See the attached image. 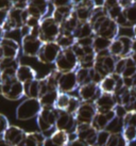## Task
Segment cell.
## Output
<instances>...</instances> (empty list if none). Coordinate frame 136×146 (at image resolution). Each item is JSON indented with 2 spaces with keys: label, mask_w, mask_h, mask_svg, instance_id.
Returning a JSON list of instances; mask_svg holds the SVG:
<instances>
[{
  "label": "cell",
  "mask_w": 136,
  "mask_h": 146,
  "mask_svg": "<svg viewBox=\"0 0 136 146\" xmlns=\"http://www.w3.org/2000/svg\"><path fill=\"white\" fill-rule=\"evenodd\" d=\"M28 17L29 14L27 12V10H19L16 8H12L5 14V17L1 24V27L5 33L20 30L21 27L26 25Z\"/></svg>",
  "instance_id": "1"
},
{
  "label": "cell",
  "mask_w": 136,
  "mask_h": 146,
  "mask_svg": "<svg viewBox=\"0 0 136 146\" xmlns=\"http://www.w3.org/2000/svg\"><path fill=\"white\" fill-rule=\"evenodd\" d=\"M94 29L95 35L108 38L111 41H114L115 38L118 37V32H119V26L117 25L115 21L110 18L108 15L101 17L100 19L95 21L92 25H90Z\"/></svg>",
  "instance_id": "2"
},
{
  "label": "cell",
  "mask_w": 136,
  "mask_h": 146,
  "mask_svg": "<svg viewBox=\"0 0 136 146\" xmlns=\"http://www.w3.org/2000/svg\"><path fill=\"white\" fill-rule=\"evenodd\" d=\"M61 32V26L52 18V16H46L40 21L38 37L43 43L56 42Z\"/></svg>",
  "instance_id": "3"
},
{
  "label": "cell",
  "mask_w": 136,
  "mask_h": 146,
  "mask_svg": "<svg viewBox=\"0 0 136 146\" xmlns=\"http://www.w3.org/2000/svg\"><path fill=\"white\" fill-rule=\"evenodd\" d=\"M54 65H55V69L59 73H70V72H76L78 69L79 61L72 48L62 49Z\"/></svg>",
  "instance_id": "4"
},
{
  "label": "cell",
  "mask_w": 136,
  "mask_h": 146,
  "mask_svg": "<svg viewBox=\"0 0 136 146\" xmlns=\"http://www.w3.org/2000/svg\"><path fill=\"white\" fill-rule=\"evenodd\" d=\"M117 58L113 57L108 50L101 51L96 53L95 63L92 68L98 74H100L102 77H106L111 74L115 73V65H116Z\"/></svg>",
  "instance_id": "5"
},
{
  "label": "cell",
  "mask_w": 136,
  "mask_h": 146,
  "mask_svg": "<svg viewBox=\"0 0 136 146\" xmlns=\"http://www.w3.org/2000/svg\"><path fill=\"white\" fill-rule=\"evenodd\" d=\"M42 110V106L38 99L26 98L16 108V118L18 121H29L37 117Z\"/></svg>",
  "instance_id": "6"
},
{
  "label": "cell",
  "mask_w": 136,
  "mask_h": 146,
  "mask_svg": "<svg viewBox=\"0 0 136 146\" xmlns=\"http://www.w3.org/2000/svg\"><path fill=\"white\" fill-rule=\"evenodd\" d=\"M59 110L55 108H42L40 114L36 117L37 126L42 133H46L55 128L56 118Z\"/></svg>",
  "instance_id": "7"
},
{
  "label": "cell",
  "mask_w": 136,
  "mask_h": 146,
  "mask_svg": "<svg viewBox=\"0 0 136 146\" xmlns=\"http://www.w3.org/2000/svg\"><path fill=\"white\" fill-rule=\"evenodd\" d=\"M0 95L9 100H19L24 96V84L17 79L5 82L0 81Z\"/></svg>",
  "instance_id": "8"
},
{
  "label": "cell",
  "mask_w": 136,
  "mask_h": 146,
  "mask_svg": "<svg viewBox=\"0 0 136 146\" xmlns=\"http://www.w3.org/2000/svg\"><path fill=\"white\" fill-rule=\"evenodd\" d=\"M61 51L62 48L56 44V42L44 43L36 58L43 64H54Z\"/></svg>",
  "instance_id": "9"
},
{
  "label": "cell",
  "mask_w": 136,
  "mask_h": 146,
  "mask_svg": "<svg viewBox=\"0 0 136 146\" xmlns=\"http://www.w3.org/2000/svg\"><path fill=\"white\" fill-rule=\"evenodd\" d=\"M77 126H78V123L76 121L75 115L67 113L66 111L59 110V114H57V118H56L55 123V130L64 131L71 137L76 133Z\"/></svg>",
  "instance_id": "10"
},
{
  "label": "cell",
  "mask_w": 136,
  "mask_h": 146,
  "mask_svg": "<svg viewBox=\"0 0 136 146\" xmlns=\"http://www.w3.org/2000/svg\"><path fill=\"white\" fill-rule=\"evenodd\" d=\"M43 44L44 43L40 41V37L37 36L27 35V36L21 37V51H22V54L24 57L36 58Z\"/></svg>",
  "instance_id": "11"
},
{
  "label": "cell",
  "mask_w": 136,
  "mask_h": 146,
  "mask_svg": "<svg viewBox=\"0 0 136 146\" xmlns=\"http://www.w3.org/2000/svg\"><path fill=\"white\" fill-rule=\"evenodd\" d=\"M97 114V109L95 104L92 102H81L80 107L75 114L76 121L78 125L81 124H92V119Z\"/></svg>",
  "instance_id": "12"
},
{
  "label": "cell",
  "mask_w": 136,
  "mask_h": 146,
  "mask_svg": "<svg viewBox=\"0 0 136 146\" xmlns=\"http://www.w3.org/2000/svg\"><path fill=\"white\" fill-rule=\"evenodd\" d=\"M79 89L76 72L61 74L57 80V91L60 93L69 94Z\"/></svg>",
  "instance_id": "13"
},
{
  "label": "cell",
  "mask_w": 136,
  "mask_h": 146,
  "mask_svg": "<svg viewBox=\"0 0 136 146\" xmlns=\"http://www.w3.org/2000/svg\"><path fill=\"white\" fill-rule=\"evenodd\" d=\"M100 90L102 93H108V94H115L119 90L123 88V79L121 76L117 74H111L106 77L102 79L101 83L99 84Z\"/></svg>",
  "instance_id": "14"
},
{
  "label": "cell",
  "mask_w": 136,
  "mask_h": 146,
  "mask_svg": "<svg viewBox=\"0 0 136 146\" xmlns=\"http://www.w3.org/2000/svg\"><path fill=\"white\" fill-rule=\"evenodd\" d=\"M96 7L95 1H75L73 12L79 23H87Z\"/></svg>",
  "instance_id": "15"
},
{
  "label": "cell",
  "mask_w": 136,
  "mask_h": 146,
  "mask_svg": "<svg viewBox=\"0 0 136 146\" xmlns=\"http://www.w3.org/2000/svg\"><path fill=\"white\" fill-rule=\"evenodd\" d=\"M101 90L99 84L96 83H87L81 85L78 89V94L81 102H96L98 97L101 95Z\"/></svg>",
  "instance_id": "16"
},
{
  "label": "cell",
  "mask_w": 136,
  "mask_h": 146,
  "mask_svg": "<svg viewBox=\"0 0 136 146\" xmlns=\"http://www.w3.org/2000/svg\"><path fill=\"white\" fill-rule=\"evenodd\" d=\"M75 135L81 141L87 143L89 146H94L96 144L98 131L92 127V124H81L77 126Z\"/></svg>",
  "instance_id": "17"
},
{
  "label": "cell",
  "mask_w": 136,
  "mask_h": 146,
  "mask_svg": "<svg viewBox=\"0 0 136 146\" xmlns=\"http://www.w3.org/2000/svg\"><path fill=\"white\" fill-rule=\"evenodd\" d=\"M94 104L98 113H105V112L113 111L117 106L116 98L114 96V94L108 93H101V95Z\"/></svg>",
  "instance_id": "18"
},
{
  "label": "cell",
  "mask_w": 136,
  "mask_h": 146,
  "mask_svg": "<svg viewBox=\"0 0 136 146\" xmlns=\"http://www.w3.org/2000/svg\"><path fill=\"white\" fill-rule=\"evenodd\" d=\"M50 1H29L27 12L29 16L35 17L42 21L49 12Z\"/></svg>",
  "instance_id": "19"
},
{
  "label": "cell",
  "mask_w": 136,
  "mask_h": 146,
  "mask_svg": "<svg viewBox=\"0 0 136 146\" xmlns=\"http://www.w3.org/2000/svg\"><path fill=\"white\" fill-rule=\"evenodd\" d=\"M26 131L21 129L18 126L10 125L7 131L3 133L2 139L5 142H8L10 145L12 146H19V144L22 142V140L26 137Z\"/></svg>",
  "instance_id": "20"
},
{
  "label": "cell",
  "mask_w": 136,
  "mask_h": 146,
  "mask_svg": "<svg viewBox=\"0 0 136 146\" xmlns=\"http://www.w3.org/2000/svg\"><path fill=\"white\" fill-rule=\"evenodd\" d=\"M60 75L61 73H59L56 69H54V70L50 72L47 76H45L44 78H40V96L44 95L45 93H47V92L57 91V80H59Z\"/></svg>",
  "instance_id": "21"
},
{
  "label": "cell",
  "mask_w": 136,
  "mask_h": 146,
  "mask_svg": "<svg viewBox=\"0 0 136 146\" xmlns=\"http://www.w3.org/2000/svg\"><path fill=\"white\" fill-rule=\"evenodd\" d=\"M0 48L3 53V58H18L20 45L15 40L4 37L0 43Z\"/></svg>",
  "instance_id": "22"
},
{
  "label": "cell",
  "mask_w": 136,
  "mask_h": 146,
  "mask_svg": "<svg viewBox=\"0 0 136 146\" xmlns=\"http://www.w3.org/2000/svg\"><path fill=\"white\" fill-rule=\"evenodd\" d=\"M115 117H116V114L114 112V110L110 111V112H105V113H98L97 112V114L92 119V126L97 131H102V130H105L108 124Z\"/></svg>",
  "instance_id": "23"
},
{
  "label": "cell",
  "mask_w": 136,
  "mask_h": 146,
  "mask_svg": "<svg viewBox=\"0 0 136 146\" xmlns=\"http://www.w3.org/2000/svg\"><path fill=\"white\" fill-rule=\"evenodd\" d=\"M36 76H37V74H36L35 69L32 68L29 65L20 64V66L18 67L16 72V79L19 82H21L22 84L37 79Z\"/></svg>",
  "instance_id": "24"
},
{
  "label": "cell",
  "mask_w": 136,
  "mask_h": 146,
  "mask_svg": "<svg viewBox=\"0 0 136 146\" xmlns=\"http://www.w3.org/2000/svg\"><path fill=\"white\" fill-rule=\"evenodd\" d=\"M46 140V137L44 133L38 132V131H32V132H27L26 137L20 143L19 146H43Z\"/></svg>",
  "instance_id": "25"
},
{
  "label": "cell",
  "mask_w": 136,
  "mask_h": 146,
  "mask_svg": "<svg viewBox=\"0 0 136 146\" xmlns=\"http://www.w3.org/2000/svg\"><path fill=\"white\" fill-rule=\"evenodd\" d=\"M103 9L106 15L115 21L122 13V7L120 5L119 1H104Z\"/></svg>",
  "instance_id": "26"
},
{
  "label": "cell",
  "mask_w": 136,
  "mask_h": 146,
  "mask_svg": "<svg viewBox=\"0 0 136 146\" xmlns=\"http://www.w3.org/2000/svg\"><path fill=\"white\" fill-rule=\"evenodd\" d=\"M75 3V2H73ZM73 11V4L71 5H66V7H59V8H53L51 16L57 24L62 25L63 21L68 18V16L70 15Z\"/></svg>",
  "instance_id": "27"
},
{
  "label": "cell",
  "mask_w": 136,
  "mask_h": 146,
  "mask_svg": "<svg viewBox=\"0 0 136 146\" xmlns=\"http://www.w3.org/2000/svg\"><path fill=\"white\" fill-rule=\"evenodd\" d=\"M73 36L76 40H82V38H86V37L95 36V32L88 21L87 23H79L73 32Z\"/></svg>",
  "instance_id": "28"
},
{
  "label": "cell",
  "mask_w": 136,
  "mask_h": 146,
  "mask_svg": "<svg viewBox=\"0 0 136 146\" xmlns=\"http://www.w3.org/2000/svg\"><path fill=\"white\" fill-rule=\"evenodd\" d=\"M24 96L27 98L38 99L40 97V79H35L33 81L24 84Z\"/></svg>",
  "instance_id": "29"
},
{
  "label": "cell",
  "mask_w": 136,
  "mask_h": 146,
  "mask_svg": "<svg viewBox=\"0 0 136 146\" xmlns=\"http://www.w3.org/2000/svg\"><path fill=\"white\" fill-rule=\"evenodd\" d=\"M121 14L129 28H133L136 26V1H132L130 5L122 9Z\"/></svg>",
  "instance_id": "30"
},
{
  "label": "cell",
  "mask_w": 136,
  "mask_h": 146,
  "mask_svg": "<svg viewBox=\"0 0 136 146\" xmlns=\"http://www.w3.org/2000/svg\"><path fill=\"white\" fill-rule=\"evenodd\" d=\"M57 96H59V91H51L42 95L38 99L42 108H54Z\"/></svg>",
  "instance_id": "31"
},
{
  "label": "cell",
  "mask_w": 136,
  "mask_h": 146,
  "mask_svg": "<svg viewBox=\"0 0 136 146\" xmlns=\"http://www.w3.org/2000/svg\"><path fill=\"white\" fill-rule=\"evenodd\" d=\"M79 24V21L77 18L75 12L72 11V13L68 16V18H66L63 24L61 25V31L62 32H66V33H72L75 32L77 26Z\"/></svg>",
  "instance_id": "32"
},
{
  "label": "cell",
  "mask_w": 136,
  "mask_h": 146,
  "mask_svg": "<svg viewBox=\"0 0 136 146\" xmlns=\"http://www.w3.org/2000/svg\"><path fill=\"white\" fill-rule=\"evenodd\" d=\"M77 40L75 38L72 33L61 32L60 36L56 40V44L60 46L62 49L72 48V46L76 44Z\"/></svg>",
  "instance_id": "33"
},
{
  "label": "cell",
  "mask_w": 136,
  "mask_h": 146,
  "mask_svg": "<svg viewBox=\"0 0 136 146\" xmlns=\"http://www.w3.org/2000/svg\"><path fill=\"white\" fill-rule=\"evenodd\" d=\"M112 42L113 41H111V40L95 35L94 36V43H92V49L95 50L96 53L108 50L110 47H111V45H112Z\"/></svg>",
  "instance_id": "34"
},
{
  "label": "cell",
  "mask_w": 136,
  "mask_h": 146,
  "mask_svg": "<svg viewBox=\"0 0 136 146\" xmlns=\"http://www.w3.org/2000/svg\"><path fill=\"white\" fill-rule=\"evenodd\" d=\"M124 128L123 125V118L120 117H115L112 122L108 125V127L105 128V131L110 132L111 134H116V133H122Z\"/></svg>",
  "instance_id": "35"
},
{
  "label": "cell",
  "mask_w": 136,
  "mask_h": 146,
  "mask_svg": "<svg viewBox=\"0 0 136 146\" xmlns=\"http://www.w3.org/2000/svg\"><path fill=\"white\" fill-rule=\"evenodd\" d=\"M49 138L51 139L55 144L60 146H66L68 142L70 141V135L64 132V131H61V130H55Z\"/></svg>",
  "instance_id": "36"
},
{
  "label": "cell",
  "mask_w": 136,
  "mask_h": 146,
  "mask_svg": "<svg viewBox=\"0 0 136 146\" xmlns=\"http://www.w3.org/2000/svg\"><path fill=\"white\" fill-rule=\"evenodd\" d=\"M76 74H77V79H78L79 86L87 84V83H92L90 68H81V67H79L76 70Z\"/></svg>",
  "instance_id": "37"
},
{
  "label": "cell",
  "mask_w": 136,
  "mask_h": 146,
  "mask_svg": "<svg viewBox=\"0 0 136 146\" xmlns=\"http://www.w3.org/2000/svg\"><path fill=\"white\" fill-rule=\"evenodd\" d=\"M108 52L111 53L113 57L117 58V59L123 58V45H122L121 41L118 37L112 42V45L108 49Z\"/></svg>",
  "instance_id": "38"
},
{
  "label": "cell",
  "mask_w": 136,
  "mask_h": 146,
  "mask_svg": "<svg viewBox=\"0 0 136 146\" xmlns=\"http://www.w3.org/2000/svg\"><path fill=\"white\" fill-rule=\"evenodd\" d=\"M129 143L124 139L122 133L111 134L105 146H128Z\"/></svg>",
  "instance_id": "39"
},
{
  "label": "cell",
  "mask_w": 136,
  "mask_h": 146,
  "mask_svg": "<svg viewBox=\"0 0 136 146\" xmlns=\"http://www.w3.org/2000/svg\"><path fill=\"white\" fill-rule=\"evenodd\" d=\"M70 97H71V95H69V94L60 93V92H59V96H57V99H56L54 108L57 110H60V111H65V110L67 109L69 100H70Z\"/></svg>",
  "instance_id": "40"
},
{
  "label": "cell",
  "mask_w": 136,
  "mask_h": 146,
  "mask_svg": "<svg viewBox=\"0 0 136 146\" xmlns=\"http://www.w3.org/2000/svg\"><path fill=\"white\" fill-rule=\"evenodd\" d=\"M20 66L18 58H3L0 61V70L9 68H18Z\"/></svg>",
  "instance_id": "41"
},
{
  "label": "cell",
  "mask_w": 136,
  "mask_h": 146,
  "mask_svg": "<svg viewBox=\"0 0 136 146\" xmlns=\"http://www.w3.org/2000/svg\"><path fill=\"white\" fill-rule=\"evenodd\" d=\"M136 75V63L132 60L131 57L127 58V65L123 73L121 75L122 78H132Z\"/></svg>",
  "instance_id": "42"
},
{
  "label": "cell",
  "mask_w": 136,
  "mask_h": 146,
  "mask_svg": "<svg viewBox=\"0 0 136 146\" xmlns=\"http://www.w3.org/2000/svg\"><path fill=\"white\" fill-rule=\"evenodd\" d=\"M122 45H123V58H128L132 53V37L128 35H118Z\"/></svg>",
  "instance_id": "43"
},
{
  "label": "cell",
  "mask_w": 136,
  "mask_h": 146,
  "mask_svg": "<svg viewBox=\"0 0 136 146\" xmlns=\"http://www.w3.org/2000/svg\"><path fill=\"white\" fill-rule=\"evenodd\" d=\"M80 104H81L80 98L76 97V96H71V97H70V100H69V104H68L67 109L65 110V111H66L67 113L75 115V114L77 113L78 109H79V107H80Z\"/></svg>",
  "instance_id": "44"
},
{
  "label": "cell",
  "mask_w": 136,
  "mask_h": 146,
  "mask_svg": "<svg viewBox=\"0 0 136 146\" xmlns=\"http://www.w3.org/2000/svg\"><path fill=\"white\" fill-rule=\"evenodd\" d=\"M122 135L128 143L134 142L136 140V127H133V126L124 127L123 131H122Z\"/></svg>",
  "instance_id": "45"
},
{
  "label": "cell",
  "mask_w": 136,
  "mask_h": 146,
  "mask_svg": "<svg viewBox=\"0 0 136 146\" xmlns=\"http://www.w3.org/2000/svg\"><path fill=\"white\" fill-rule=\"evenodd\" d=\"M123 125L124 127L133 126L136 127V111H129L123 117Z\"/></svg>",
  "instance_id": "46"
},
{
  "label": "cell",
  "mask_w": 136,
  "mask_h": 146,
  "mask_svg": "<svg viewBox=\"0 0 136 146\" xmlns=\"http://www.w3.org/2000/svg\"><path fill=\"white\" fill-rule=\"evenodd\" d=\"M125 65H127V58H119L117 59L116 65H115V74L121 76L123 73L124 68H125Z\"/></svg>",
  "instance_id": "47"
},
{
  "label": "cell",
  "mask_w": 136,
  "mask_h": 146,
  "mask_svg": "<svg viewBox=\"0 0 136 146\" xmlns=\"http://www.w3.org/2000/svg\"><path fill=\"white\" fill-rule=\"evenodd\" d=\"M9 127H10V123H9V119L7 118L5 115L0 113V137H2L3 133L7 131Z\"/></svg>",
  "instance_id": "48"
},
{
  "label": "cell",
  "mask_w": 136,
  "mask_h": 146,
  "mask_svg": "<svg viewBox=\"0 0 136 146\" xmlns=\"http://www.w3.org/2000/svg\"><path fill=\"white\" fill-rule=\"evenodd\" d=\"M12 8H13V1L0 0V12H4L7 14Z\"/></svg>",
  "instance_id": "49"
},
{
  "label": "cell",
  "mask_w": 136,
  "mask_h": 146,
  "mask_svg": "<svg viewBox=\"0 0 136 146\" xmlns=\"http://www.w3.org/2000/svg\"><path fill=\"white\" fill-rule=\"evenodd\" d=\"M92 43H94V36L82 38V40H77L76 42V44L80 45L82 47H92Z\"/></svg>",
  "instance_id": "50"
},
{
  "label": "cell",
  "mask_w": 136,
  "mask_h": 146,
  "mask_svg": "<svg viewBox=\"0 0 136 146\" xmlns=\"http://www.w3.org/2000/svg\"><path fill=\"white\" fill-rule=\"evenodd\" d=\"M114 112H115L117 117H120V118H123L124 116H125V114L128 113L127 109L121 105H117L116 107H115V109H114Z\"/></svg>",
  "instance_id": "51"
},
{
  "label": "cell",
  "mask_w": 136,
  "mask_h": 146,
  "mask_svg": "<svg viewBox=\"0 0 136 146\" xmlns=\"http://www.w3.org/2000/svg\"><path fill=\"white\" fill-rule=\"evenodd\" d=\"M40 19H37L35 17H32V16H29L27 21H26V25L29 26L30 28H38L40 27Z\"/></svg>",
  "instance_id": "52"
},
{
  "label": "cell",
  "mask_w": 136,
  "mask_h": 146,
  "mask_svg": "<svg viewBox=\"0 0 136 146\" xmlns=\"http://www.w3.org/2000/svg\"><path fill=\"white\" fill-rule=\"evenodd\" d=\"M66 146H89V145H88L87 143L83 142V141H81L80 139L75 137L73 139L70 138V141L68 142V144Z\"/></svg>",
  "instance_id": "53"
},
{
  "label": "cell",
  "mask_w": 136,
  "mask_h": 146,
  "mask_svg": "<svg viewBox=\"0 0 136 146\" xmlns=\"http://www.w3.org/2000/svg\"><path fill=\"white\" fill-rule=\"evenodd\" d=\"M29 1H13V8L19 9V10H27Z\"/></svg>",
  "instance_id": "54"
},
{
  "label": "cell",
  "mask_w": 136,
  "mask_h": 146,
  "mask_svg": "<svg viewBox=\"0 0 136 146\" xmlns=\"http://www.w3.org/2000/svg\"><path fill=\"white\" fill-rule=\"evenodd\" d=\"M75 1H50V4L53 5V8H59V7H66V5H71Z\"/></svg>",
  "instance_id": "55"
},
{
  "label": "cell",
  "mask_w": 136,
  "mask_h": 146,
  "mask_svg": "<svg viewBox=\"0 0 136 146\" xmlns=\"http://www.w3.org/2000/svg\"><path fill=\"white\" fill-rule=\"evenodd\" d=\"M43 146H60V145L55 144V143L53 142V141H52V140L49 138V137H47V138H46V140H45L44 145H43Z\"/></svg>",
  "instance_id": "56"
},
{
  "label": "cell",
  "mask_w": 136,
  "mask_h": 146,
  "mask_svg": "<svg viewBox=\"0 0 136 146\" xmlns=\"http://www.w3.org/2000/svg\"><path fill=\"white\" fill-rule=\"evenodd\" d=\"M132 53L136 52V36L132 37Z\"/></svg>",
  "instance_id": "57"
},
{
  "label": "cell",
  "mask_w": 136,
  "mask_h": 146,
  "mask_svg": "<svg viewBox=\"0 0 136 146\" xmlns=\"http://www.w3.org/2000/svg\"><path fill=\"white\" fill-rule=\"evenodd\" d=\"M4 35H5V32L3 31V29H2V27H1V25H0V43H1V41L3 40L4 37Z\"/></svg>",
  "instance_id": "58"
},
{
  "label": "cell",
  "mask_w": 136,
  "mask_h": 146,
  "mask_svg": "<svg viewBox=\"0 0 136 146\" xmlns=\"http://www.w3.org/2000/svg\"><path fill=\"white\" fill-rule=\"evenodd\" d=\"M0 146H12V145H10L8 142H5L3 139H2V137H0Z\"/></svg>",
  "instance_id": "59"
},
{
  "label": "cell",
  "mask_w": 136,
  "mask_h": 146,
  "mask_svg": "<svg viewBox=\"0 0 136 146\" xmlns=\"http://www.w3.org/2000/svg\"><path fill=\"white\" fill-rule=\"evenodd\" d=\"M3 59V53H2V50H1V48H0V61Z\"/></svg>",
  "instance_id": "60"
},
{
  "label": "cell",
  "mask_w": 136,
  "mask_h": 146,
  "mask_svg": "<svg viewBox=\"0 0 136 146\" xmlns=\"http://www.w3.org/2000/svg\"><path fill=\"white\" fill-rule=\"evenodd\" d=\"M133 32H134V36H136V26L133 27Z\"/></svg>",
  "instance_id": "61"
},
{
  "label": "cell",
  "mask_w": 136,
  "mask_h": 146,
  "mask_svg": "<svg viewBox=\"0 0 136 146\" xmlns=\"http://www.w3.org/2000/svg\"><path fill=\"white\" fill-rule=\"evenodd\" d=\"M133 91H134V93L136 94V85H135V86H134V88H133Z\"/></svg>",
  "instance_id": "62"
}]
</instances>
